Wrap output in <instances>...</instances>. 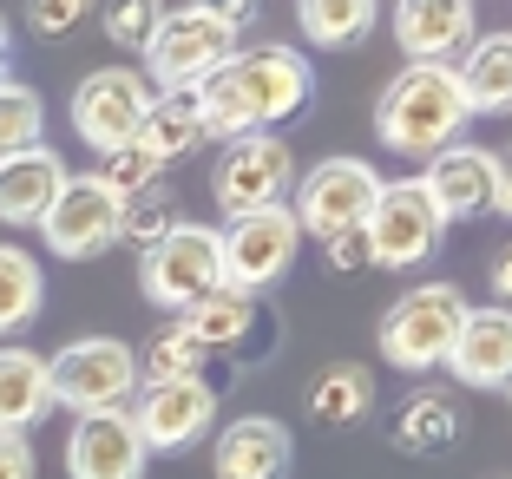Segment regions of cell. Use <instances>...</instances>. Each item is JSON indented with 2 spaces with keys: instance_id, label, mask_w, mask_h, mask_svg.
<instances>
[{
  "instance_id": "cell-17",
  "label": "cell",
  "mask_w": 512,
  "mask_h": 479,
  "mask_svg": "<svg viewBox=\"0 0 512 479\" xmlns=\"http://www.w3.org/2000/svg\"><path fill=\"white\" fill-rule=\"evenodd\" d=\"M151 453L132 414H86L66 434V479H145Z\"/></svg>"
},
{
  "instance_id": "cell-27",
  "label": "cell",
  "mask_w": 512,
  "mask_h": 479,
  "mask_svg": "<svg viewBox=\"0 0 512 479\" xmlns=\"http://www.w3.org/2000/svg\"><path fill=\"white\" fill-rule=\"evenodd\" d=\"M381 14L388 7H375V0H302L296 7V27H302V40L309 46H362L368 33L381 27Z\"/></svg>"
},
{
  "instance_id": "cell-24",
  "label": "cell",
  "mask_w": 512,
  "mask_h": 479,
  "mask_svg": "<svg viewBox=\"0 0 512 479\" xmlns=\"http://www.w3.org/2000/svg\"><path fill=\"white\" fill-rule=\"evenodd\" d=\"M138 145L158 158V165H178V158H191V151H204L211 138H204V112H197L191 92H158L145 112V125H138Z\"/></svg>"
},
{
  "instance_id": "cell-15",
  "label": "cell",
  "mask_w": 512,
  "mask_h": 479,
  "mask_svg": "<svg viewBox=\"0 0 512 479\" xmlns=\"http://www.w3.org/2000/svg\"><path fill=\"white\" fill-rule=\"evenodd\" d=\"M421 191H427L440 224L486 217V210H493V191H499V158L486 145H467V138H460V145H447L440 158H427Z\"/></svg>"
},
{
  "instance_id": "cell-8",
  "label": "cell",
  "mask_w": 512,
  "mask_h": 479,
  "mask_svg": "<svg viewBox=\"0 0 512 479\" xmlns=\"http://www.w3.org/2000/svg\"><path fill=\"white\" fill-rule=\"evenodd\" d=\"M184 335H197V348L217 361V368H263L276 355V309L263 296H243V289H211L204 302L178 315Z\"/></svg>"
},
{
  "instance_id": "cell-23",
  "label": "cell",
  "mask_w": 512,
  "mask_h": 479,
  "mask_svg": "<svg viewBox=\"0 0 512 479\" xmlns=\"http://www.w3.org/2000/svg\"><path fill=\"white\" fill-rule=\"evenodd\" d=\"M467 112H512V33H480V40L447 66Z\"/></svg>"
},
{
  "instance_id": "cell-29",
  "label": "cell",
  "mask_w": 512,
  "mask_h": 479,
  "mask_svg": "<svg viewBox=\"0 0 512 479\" xmlns=\"http://www.w3.org/2000/svg\"><path fill=\"white\" fill-rule=\"evenodd\" d=\"M178 224H184L178 191H171V184H151V191L125 197V210H119V243H132V250L145 256V250H158V243H165Z\"/></svg>"
},
{
  "instance_id": "cell-6",
  "label": "cell",
  "mask_w": 512,
  "mask_h": 479,
  "mask_svg": "<svg viewBox=\"0 0 512 479\" xmlns=\"http://www.w3.org/2000/svg\"><path fill=\"white\" fill-rule=\"evenodd\" d=\"M138 289H145L151 309H171V315H184L191 302L224 289V243H217V230L184 217L158 250L138 256Z\"/></svg>"
},
{
  "instance_id": "cell-3",
  "label": "cell",
  "mask_w": 512,
  "mask_h": 479,
  "mask_svg": "<svg viewBox=\"0 0 512 479\" xmlns=\"http://www.w3.org/2000/svg\"><path fill=\"white\" fill-rule=\"evenodd\" d=\"M467 119L473 112L447 66H401L375 105V138L401 158H440L447 145H460Z\"/></svg>"
},
{
  "instance_id": "cell-9",
  "label": "cell",
  "mask_w": 512,
  "mask_h": 479,
  "mask_svg": "<svg viewBox=\"0 0 512 479\" xmlns=\"http://www.w3.org/2000/svg\"><path fill=\"white\" fill-rule=\"evenodd\" d=\"M381 197V171L368 165V158H322L316 171H302L296 178V204H289V217H296L302 237H342V230H362L368 210H375Z\"/></svg>"
},
{
  "instance_id": "cell-4",
  "label": "cell",
  "mask_w": 512,
  "mask_h": 479,
  "mask_svg": "<svg viewBox=\"0 0 512 479\" xmlns=\"http://www.w3.org/2000/svg\"><path fill=\"white\" fill-rule=\"evenodd\" d=\"M473 302L460 296V283H414L394 296V309L381 315V361H394L401 375H434L447 368L453 342H460V322H467Z\"/></svg>"
},
{
  "instance_id": "cell-26",
  "label": "cell",
  "mask_w": 512,
  "mask_h": 479,
  "mask_svg": "<svg viewBox=\"0 0 512 479\" xmlns=\"http://www.w3.org/2000/svg\"><path fill=\"white\" fill-rule=\"evenodd\" d=\"M46 309V270L40 256L20 250V243H0V335L33 329Z\"/></svg>"
},
{
  "instance_id": "cell-18",
  "label": "cell",
  "mask_w": 512,
  "mask_h": 479,
  "mask_svg": "<svg viewBox=\"0 0 512 479\" xmlns=\"http://www.w3.org/2000/svg\"><path fill=\"white\" fill-rule=\"evenodd\" d=\"M289 466H296V440L270 414H237L211 440V473L217 479H289Z\"/></svg>"
},
{
  "instance_id": "cell-14",
  "label": "cell",
  "mask_w": 512,
  "mask_h": 479,
  "mask_svg": "<svg viewBox=\"0 0 512 479\" xmlns=\"http://www.w3.org/2000/svg\"><path fill=\"white\" fill-rule=\"evenodd\" d=\"M145 440V453H191L204 434H217V388L211 381H171V388H138L125 407Z\"/></svg>"
},
{
  "instance_id": "cell-1",
  "label": "cell",
  "mask_w": 512,
  "mask_h": 479,
  "mask_svg": "<svg viewBox=\"0 0 512 479\" xmlns=\"http://www.w3.org/2000/svg\"><path fill=\"white\" fill-rule=\"evenodd\" d=\"M191 99L204 112V138H224L230 145V138H250V132H270V125L296 119L302 105L316 99V66L289 40L237 46Z\"/></svg>"
},
{
  "instance_id": "cell-37",
  "label": "cell",
  "mask_w": 512,
  "mask_h": 479,
  "mask_svg": "<svg viewBox=\"0 0 512 479\" xmlns=\"http://www.w3.org/2000/svg\"><path fill=\"white\" fill-rule=\"evenodd\" d=\"M493 210H499V217H512V151L499 158V191H493Z\"/></svg>"
},
{
  "instance_id": "cell-34",
  "label": "cell",
  "mask_w": 512,
  "mask_h": 479,
  "mask_svg": "<svg viewBox=\"0 0 512 479\" xmlns=\"http://www.w3.org/2000/svg\"><path fill=\"white\" fill-rule=\"evenodd\" d=\"M86 14H92L86 0H40V7H27V20H33V33H40V40H66V33H73Z\"/></svg>"
},
{
  "instance_id": "cell-13",
  "label": "cell",
  "mask_w": 512,
  "mask_h": 479,
  "mask_svg": "<svg viewBox=\"0 0 512 479\" xmlns=\"http://www.w3.org/2000/svg\"><path fill=\"white\" fill-rule=\"evenodd\" d=\"M119 210L125 204L92 178V171H73L33 230H40V243L53 256H66V263H92V256H106L112 243H119Z\"/></svg>"
},
{
  "instance_id": "cell-33",
  "label": "cell",
  "mask_w": 512,
  "mask_h": 479,
  "mask_svg": "<svg viewBox=\"0 0 512 479\" xmlns=\"http://www.w3.org/2000/svg\"><path fill=\"white\" fill-rule=\"evenodd\" d=\"M322 263H329L335 276H362V270H375L368 230H342V237H329V243H322Z\"/></svg>"
},
{
  "instance_id": "cell-31",
  "label": "cell",
  "mask_w": 512,
  "mask_h": 479,
  "mask_svg": "<svg viewBox=\"0 0 512 479\" xmlns=\"http://www.w3.org/2000/svg\"><path fill=\"white\" fill-rule=\"evenodd\" d=\"M92 178H99V184H106V191L125 204V197L151 191V184H165V165H158L145 145H125V151H112V158H99V171H92Z\"/></svg>"
},
{
  "instance_id": "cell-35",
  "label": "cell",
  "mask_w": 512,
  "mask_h": 479,
  "mask_svg": "<svg viewBox=\"0 0 512 479\" xmlns=\"http://www.w3.org/2000/svg\"><path fill=\"white\" fill-rule=\"evenodd\" d=\"M0 479H40V460H33L27 434H0Z\"/></svg>"
},
{
  "instance_id": "cell-21",
  "label": "cell",
  "mask_w": 512,
  "mask_h": 479,
  "mask_svg": "<svg viewBox=\"0 0 512 479\" xmlns=\"http://www.w3.org/2000/svg\"><path fill=\"white\" fill-rule=\"evenodd\" d=\"M388 447L407 453V460H440V453H453L460 447V407H453V394H440V388L407 394L401 414L388 420Z\"/></svg>"
},
{
  "instance_id": "cell-12",
  "label": "cell",
  "mask_w": 512,
  "mask_h": 479,
  "mask_svg": "<svg viewBox=\"0 0 512 479\" xmlns=\"http://www.w3.org/2000/svg\"><path fill=\"white\" fill-rule=\"evenodd\" d=\"M362 230H368V250H375V270H421L427 256L440 250V237H447L421 178H394V184L381 178V197Z\"/></svg>"
},
{
  "instance_id": "cell-32",
  "label": "cell",
  "mask_w": 512,
  "mask_h": 479,
  "mask_svg": "<svg viewBox=\"0 0 512 479\" xmlns=\"http://www.w3.org/2000/svg\"><path fill=\"white\" fill-rule=\"evenodd\" d=\"M158 20H165V7H151V0H119V7H106V40L125 46V53H145L151 33H158Z\"/></svg>"
},
{
  "instance_id": "cell-16",
  "label": "cell",
  "mask_w": 512,
  "mask_h": 479,
  "mask_svg": "<svg viewBox=\"0 0 512 479\" xmlns=\"http://www.w3.org/2000/svg\"><path fill=\"white\" fill-rule=\"evenodd\" d=\"M473 40H480L473 0H401L394 7V46L414 66H453Z\"/></svg>"
},
{
  "instance_id": "cell-20",
  "label": "cell",
  "mask_w": 512,
  "mask_h": 479,
  "mask_svg": "<svg viewBox=\"0 0 512 479\" xmlns=\"http://www.w3.org/2000/svg\"><path fill=\"white\" fill-rule=\"evenodd\" d=\"M66 178H73V171H66V158L53 145H33V151H20V158H0V224H40Z\"/></svg>"
},
{
  "instance_id": "cell-7",
  "label": "cell",
  "mask_w": 512,
  "mask_h": 479,
  "mask_svg": "<svg viewBox=\"0 0 512 479\" xmlns=\"http://www.w3.org/2000/svg\"><path fill=\"white\" fill-rule=\"evenodd\" d=\"M296 191V158H289V138L276 132H250V138H230L211 165V197L217 210L230 217H250V210H276L283 197Z\"/></svg>"
},
{
  "instance_id": "cell-39",
  "label": "cell",
  "mask_w": 512,
  "mask_h": 479,
  "mask_svg": "<svg viewBox=\"0 0 512 479\" xmlns=\"http://www.w3.org/2000/svg\"><path fill=\"white\" fill-rule=\"evenodd\" d=\"M506 394H512V388H506Z\"/></svg>"
},
{
  "instance_id": "cell-19",
  "label": "cell",
  "mask_w": 512,
  "mask_h": 479,
  "mask_svg": "<svg viewBox=\"0 0 512 479\" xmlns=\"http://www.w3.org/2000/svg\"><path fill=\"white\" fill-rule=\"evenodd\" d=\"M447 375L460 381V388H512V309L506 302L467 309L460 342H453V355H447Z\"/></svg>"
},
{
  "instance_id": "cell-11",
  "label": "cell",
  "mask_w": 512,
  "mask_h": 479,
  "mask_svg": "<svg viewBox=\"0 0 512 479\" xmlns=\"http://www.w3.org/2000/svg\"><path fill=\"white\" fill-rule=\"evenodd\" d=\"M224 243V289H243V296H263L270 283H283L289 263L302 250V230L289 217V204L276 210H250V217H230L217 230Z\"/></svg>"
},
{
  "instance_id": "cell-28",
  "label": "cell",
  "mask_w": 512,
  "mask_h": 479,
  "mask_svg": "<svg viewBox=\"0 0 512 479\" xmlns=\"http://www.w3.org/2000/svg\"><path fill=\"white\" fill-rule=\"evenodd\" d=\"M217 361L197 348V335H184V322H171V329H158L145 342V355H138V381L145 388H171V381H211Z\"/></svg>"
},
{
  "instance_id": "cell-38",
  "label": "cell",
  "mask_w": 512,
  "mask_h": 479,
  "mask_svg": "<svg viewBox=\"0 0 512 479\" xmlns=\"http://www.w3.org/2000/svg\"><path fill=\"white\" fill-rule=\"evenodd\" d=\"M7 60H14V27L0 20V79H7Z\"/></svg>"
},
{
  "instance_id": "cell-36",
  "label": "cell",
  "mask_w": 512,
  "mask_h": 479,
  "mask_svg": "<svg viewBox=\"0 0 512 479\" xmlns=\"http://www.w3.org/2000/svg\"><path fill=\"white\" fill-rule=\"evenodd\" d=\"M493 296H499V302L512 309V243H506V250L493 256Z\"/></svg>"
},
{
  "instance_id": "cell-22",
  "label": "cell",
  "mask_w": 512,
  "mask_h": 479,
  "mask_svg": "<svg viewBox=\"0 0 512 479\" xmlns=\"http://www.w3.org/2000/svg\"><path fill=\"white\" fill-rule=\"evenodd\" d=\"M53 414V388H46V355L20 342H0V434H33Z\"/></svg>"
},
{
  "instance_id": "cell-30",
  "label": "cell",
  "mask_w": 512,
  "mask_h": 479,
  "mask_svg": "<svg viewBox=\"0 0 512 479\" xmlns=\"http://www.w3.org/2000/svg\"><path fill=\"white\" fill-rule=\"evenodd\" d=\"M46 145V99L27 79H0V158H20V151Z\"/></svg>"
},
{
  "instance_id": "cell-5",
  "label": "cell",
  "mask_w": 512,
  "mask_h": 479,
  "mask_svg": "<svg viewBox=\"0 0 512 479\" xmlns=\"http://www.w3.org/2000/svg\"><path fill=\"white\" fill-rule=\"evenodd\" d=\"M46 388L53 407H73V420L86 414H125L138 401V348L119 335H79L60 355H46Z\"/></svg>"
},
{
  "instance_id": "cell-25",
  "label": "cell",
  "mask_w": 512,
  "mask_h": 479,
  "mask_svg": "<svg viewBox=\"0 0 512 479\" xmlns=\"http://www.w3.org/2000/svg\"><path fill=\"white\" fill-rule=\"evenodd\" d=\"M375 407V368L368 361H329L316 381H309V414L322 427H355Z\"/></svg>"
},
{
  "instance_id": "cell-2",
  "label": "cell",
  "mask_w": 512,
  "mask_h": 479,
  "mask_svg": "<svg viewBox=\"0 0 512 479\" xmlns=\"http://www.w3.org/2000/svg\"><path fill=\"white\" fill-rule=\"evenodd\" d=\"M256 20L250 0H217V7H165L151 46L138 53V73L151 92H197L217 66L237 53V33Z\"/></svg>"
},
{
  "instance_id": "cell-10",
  "label": "cell",
  "mask_w": 512,
  "mask_h": 479,
  "mask_svg": "<svg viewBox=\"0 0 512 479\" xmlns=\"http://www.w3.org/2000/svg\"><path fill=\"white\" fill-rule=\"evenodd\" d=\"M151 99H158V92L145 86L138 66H99V73H86L73 86V132L86 138L99 158H112V151L138 145V125H145Z\"/></svg>"
}]
</instances>
